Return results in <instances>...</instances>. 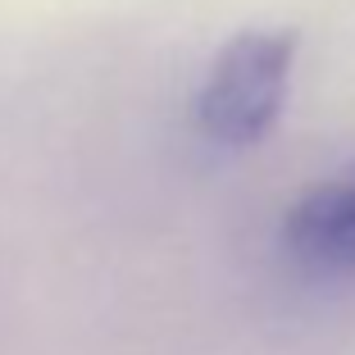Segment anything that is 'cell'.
<instances>
[{
  "label": "cell",
  "mask_w": 355,
  "mask_h": 355,
  "mask_svg": "<svg viewBox=\"0 0 355 355\" xmlns=\"http://www.w3.org/2000/svg\"><path fill=\"white\" fill-rule=\"evenodd\" d=\"M296 51H301L296 28H246L228 37L191 105L200 137L228 150L264 141L287 105Z\"/></svg>",
  "instance_id": "cell-1"
},
{
  "label": "cell",
  "mask_w": 355,
  "mask_h": 355,
  "mask_svg": "<svg viewBox=\"0 0 355 355\" xmlns=\"http://www.w3.org/2000/svg\"><path fill=\"white\" fill-rule=\"evenodd\" d=\"M282 246L310 273H355V173L301 191L282 219Z\"/></svg>",
  "instance_id": "cell-2"
}]
</instances>
